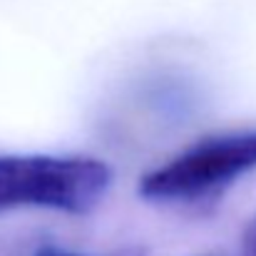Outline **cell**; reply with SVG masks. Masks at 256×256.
I'll return each mask as SVG.
<instances>
[{
	"instance_id": "obj_4",
	"label": "cell",
	"mask_w": 256,
	"mask_h": 256,
	"mask_svg": "<svg viewBox=\"0 0 256 256\" xmlns=\"http://www.w3.org/2000/svg\"><path fill=\"white\" fill-rule=\"evenodd\" d=\"M244 252H246V256H256V216L252 219V224L246 226V234H244Z\"/></svg>"
},
{
	"instance_id": "obj_2",
	"label": "cell",
	"mask_w": 256,
	"mask_h": 256,
	"mask_svg": "<svg viewBox=\"0 0 256 256\" xmlns=\"http://www.w3.org/2000/svg\"><path fill=\"white\" fill-rule=\"evenodd\" d=\"M256 170V130L199 140L167 164L142 176L140 194L150 202L192 204L216 194Z\"/></svg>"
},
{
	"instance_id": "obj_3",
	"label": "cell",
	"mask_w": 256,
	"mask_h": 256,
	"mask_svg": "<svg viewBox=\"0 0 256 256\" xmlns=\"http://www.w3.org/2000/svg\"><path fill=\"white\" fill-rule=\"evenodd\" d=\"M35 256H82V254H70V252H60V249H52V246H45L40 249ZM104 256H147L142 249H120V252H112V254Z\"/></svg>"
},
{
	"instance_id": "obj_1",
	"label": "cell",
	"mask_w": 256,
	"mask_h": 256,
	"mask_svg": "<svg viewBox=\"0 0 256 256\" xmlns=\"http://www.w3.org/2000/svg\"><path fill=\"white\" fill-rule=\"evenodd\" d=\"M110 182V167L94 157L0 154V212L35 206L87 214Z\"/></svg>"
}]
</instances>
